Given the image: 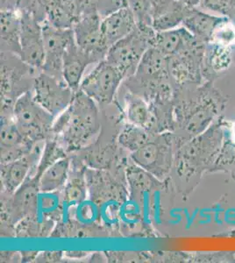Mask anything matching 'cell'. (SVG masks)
I'll use <instances>...</instances> for the list:
<instances>
[{"instance_id":"cell-4","label":"cell","mask_w":235,"mask_h":263,"mask_svg":"<svg viewBox=\"0 0 235 263\" xmlns=\"http://www.w3.org/2000/svg\"><path fill=\"white\" fill-rule=\"evenodd\" d=\"M221 132L209 129L182 144L176 150L172 168L180 178H189L208 165L221 145Z\"/></svg>"},{"instance_id":"cell-23","label":"cell","mask_w":235,"mask_h":263,"mask_svg":"<svg viewBox=\"0 0 235 263\" xmlns=\"http://www.w3.org/2000/svg\"><path fill=\"white\" fill-rule=\"evenodd\" d=\"M71 170V156L61 159L51 165L39 177V189L41 193L62 191L69 179Z\"/></svg>"},{"instance_id":"cell-9","label":"cell","mask_w":235,"mask_h":263,"mask_svg":"<svg viewBox=\"0 0 235 263\" xmlns=\"http://www.w3.org/2000/svg\"><path fill=\"white\" fill-rule=\"evenodd\" d=\"M102 21L89 4L72 27L77 45L89 54L95 63L104 60L110 48L102 33Z\"/></svg>"},{"instance_id":"cell-25","label":"cell","mask_w":235,"mask_h":263,"mask_svg":"<svg viewBox=\"0 0 235 263\" xmlns=\"http://www.w3.org/2000/svg\"><path fill=\"white\" fill-rule=\"evenodd\" d=\"M38 213L28 216L19 222L15 227V237L17 238H41L51 236L57 222L43 215L38 218Z\"/></svg>"},{"instance_id":"cell-1","label":"cell","mask_w":235,"mask_h":263,"mask_svg":"<svg viewBox=\"0 0 235 263\" xmlns=\"http://www.w3.org/2000/svg\"><path fill=\"white\" fill-rule=\"evenodd\" d=\"M100 131L101 118L98 104L78 90L69 107L56 118L52 136L72 155L95 142Z\"/></svg>"},{"instance_id":"cell-22","label":"cell","mask_w":235,"mask_h":263,"mask_svg":"<svg viewBox=\"0 0 235 263\" xmlns=\"http://www.w3.org/2000/svg\"><path fill=\"white\" fill-rule=\"evenodd\" d=\"M232 47L209 42L203 61V78L211 81L212 76L225 71L232 64Z\"/></svg>"},{"instance_id":"cell-16","label":"cell","mask_w":235,"mask_h":263,"mask_svg":"<svg viewBox=\"0 0 235 263\" xmlns=\"http://www.w3.org/2000/svg\"><path fill=\"white\" fill-rule=\"evenodd\" d=\"M93 63L95 62L93 58L77 45L76 41L66 49L63 55V78L75 92L79 90L87 67Z\"/></svg>"},{"instance_id":"cell-28","label":"cell","mask_w":235,"mask_h":263,"mask_svg":"<svg viewBox=\"0 0 235 263\" xmlns=\"http://www.w3.org/2000/svg\"><path fill=\"white\" fill-rule=\"evenodd\" d=\"M69 156L70 155L60 144L59 141L53 136H50L45 141L44 147L42 150V156L40 159L39 164L36 168L34 177L39 179L42 174L48 167H50L51 165L54 164L55 162H57L61 159L65 158Z\"/></svg>"},{"instance_id":"cell-26","label":"cell","mask_w":235,"mask_h":263,"mask_svg":"<svg viewBox=\"0 0 235 263\" xmlns=\"http://www.w3.org/2000/svg\"><path fill=\"white\" fill-rule=\"evenodd\" d=\"M153 136L154 135L146 129L126 122L119 127L117 142L125 152L131 154L148 143Z\"/></svg>"},{"instance_id":"cell-27","label":"cell","mask_w":235,"mask_h":263,"mask_svg":"<svg viewBox=\"0 0 235 263\" xmlns=\"http://www.w3.org/2000/svg\"><path fill=\"white\" fill-rule=\"evenodd\" d=\"M192 9L176 0L172 8L154 20L153 27L156 32L176 29L183 25Z\"/></svg>"},{"instance_id":"cell-13","label":"cell","mask_w":235,"mask_h":263,"mask_svg":"<svg viewBox=\"0 0 235 263\" xmlns=\"http://www.w3.org/2000/svg\"><path fill=\"white\" fill-rule=\"evenodd\" d=\"M44 144L45 141H39L26 156L13 162L1 164V193L7 195L14 193L28 177L35 176Z\"/></svg>"},{"instance_id":"cell-2","label":"cell","mask_w":235,"mask_h":263,"mask_svg":"<svg viewBox=\"0 0 235 263\" xmlns=\"http://www.w3.org/2000/svg\"><path fill=\"white\" fill-rule=\"evenodd\" d=\"M180 147L178 138L173 132L154 135L152 139L129 158L158 180L165 182L172 171L176 150Z\"/></svg>"},{"instance_id":"cell-11","label":"cell","mask_w":235,"mask_h":263,"mask_svg":"<svg viewBox=\"0 0 235 263\" xmlns=\"http://www.w3.org/2000/svg\"><path fill=\"white\" fill-rule=\"evenodd\" d=\"M44 41L45 60L42 71L65 81L63 75V55L65 51L75 41L72 28L64 29L54 27L48 21L42 23Z\"/></svg>"},{"instance_id":"cell-38","label":"cell","mask_w":235,"mask_h":263,"mask_svg":"<svg viewBox=\"0 0 235 263\" xmlns=\"http://www.w3.org/2000/svg\"><path fill=\"white\" fill-rule=\"evenodd\" d=\"M64 255H65V258L81 260L84 257H87L89 254L87 252H67V253H64Z\"/></svg>"},{"instance_id":"cell-35","label":"cell","mask_w":235,"mask_h":263,"mask_svg":"<svg viewBox=\"0 0 235 263\" xmlns=\"http://www.w3.org/2000/svg\"><path fill=\"white\" fill-rule=\"evenodd\" d=\"M65 258L62 252H42L36 258V262H60Z\"/></svg>"},{"instance_id":"cell-6","label":"cell","mask_w":235,"mask_h":263,"mask_svg":"<svg viewBox=\"0 0 235 263\" xmlns=\"http://www.w3.org/2000/svg\"><path fill=\"white\" fill-rule=\"evenodd\" d=\"M39 179L29 177L20 188L11 195L1 193V235L9 232L15 237V227L28 216L38 213Z\"/></svg>"},{"instance_id":"cell-21","label":"cell","mask_w":235,"mask_h":263,"mask_svg":"<svg viewBox=\"0 0 235 263\" xmlns=\"http://www.w3.org/2000/svg\"><path fill=\"white\" fill-rule=\"evenodd\" d=\"M226 18L223 16L212 15L193 8L184 21L183 27L200 41L207 44L211 42L217 27Z\"/></svg>"},{"instance_id":"cell-15","label":"cell","mask_w":235,"mask_h":263,"mask_svg":"<svg viewBox=\"0 0 235 263\" xmlns=\"http://www.w3.org/2000/svg\"><path fill=\"white\" fill-rule=\"evenodd\" d=\"M71 156V170L69 179L62 190V197L66 207H77L85 202L88 193L85 171L87 167L77 156Z\"/></svg>"},{"instance_id":"cell-31","label":"cell","mask_w":235,"mask_h":263,"mask_svg":"<svg viewBox=\"0 0 235 263\" xmlns=\"http://www.w3.org/2000/svg\"><path fill=\"white\" fill-rule=\"evenodd\" d=\"M201 6L206 10L229 18L235 25V0H202Z\"/></svg>"},{"instance_id":"cell-33","label":"cell","mask_w":235,"mask_h":263,"mask_svg":"<svg viewBox=\"0 0 235 263\" xmlns=\"http://www.w3.org/2000/svg\"><path fill=\"white\" fill-rule=\"evenodd\" d=\"M34 145L35 143H27L14 147H1V164L13 162L23 157L33 149Z\"/></svg>"},{"instance_id":"cell-8","label":"cell","mask_w":235,"mask_h":263,"mask_svg":"<svg viewBox=\"0 0 235 263\" xmlns=\"http://www.w3.org/2000/svg\"><path fill=\"white\" fill-rule=\"evenodd\" d=\"M124 81L125 78L122 73L104 59L97 63L93 71L83 78L79 90L98 105L106 106L114 102Z\"/></svg>"},{"instance_id":"cell-29","label":"cell","mask_w":235,"mask_h":263,"mask_svg":"<svg viewBox=\"0 0 235 263\" xmlns=\"http://www.w3.org/2000/svg\"><path fill=\"white\" fill-rule=\"evenodd\" d=\"M34 143L25 136L13 120V116H1V147Z\"/></svg>"},{"instance_id":"cell-24","label":"cell","mask_w":235,"mask_h":263,"mask_svg":"<svg viewBox=\"0 0 235 263\" xmlns=\"http://www.w3.org/2000/svg\"><path fill=\"white\" fill-rule=\"evenodd\" d=\"M191 34L183 26L172 30L157 32L153 47L166 57H171L185 48Z\"/></svg>"},{"instance_id":"cell-12","label":"cell","mask_w":235,"mask_h":263,"mask_svg":"<svg viewBox=\"0 0 235 263\" xmlns=\"http://www.w3.org/2000/svg\"><path fill=\"white\" fill-rule=\"evenodd\" d=\"M19 10L21 13L20 57L27 65L42 71L45 60L42 23L29 11Z\"/></svg>"},{"instance_id":"cell-3","label":"cell","mask_w":235,"mask_h":263,"mask_svg":"<svg viewBox=\"0 0 235 263\" xmlns=\"http://www.w3.org/2000/svg\"><path fill=\"white\" fill-rule=\"evenodd\" d=\"M39 72L27 65L17 54L1 52V115L13 114L15 102L33 90Z\"/></svg>"},{"instance_id":"cell-36","label":"cell","mask_w":235,"mask_h":263,"mask_svg":"<svg viewBox=\"0 0 235 263\" xmlns=\"http://www.w3.org/2000/svg\"><path fill=\"white\" fill-rule=\"evenodd\" d=\"M15 259L20 261L21 260V253H13V252H2L1 253V261L3 262H12L15 261Z\"/></svg>"},{"instance_id":"cell-17","label":"cell","mask_w":235,"mask_h":263,"mask_svg":"<svg viewBox=\"0 0 235 263\" xmlns=\"http://www.w3.org/2000/svg\"><path fill=\"white\" fill-rule=\"evenodd\" d=\"M1 52L21 54V11L1 8Z\"/></svg>"},{"instance_id":"cell-30","label":"cell","mask_w":235,"mask_h":263,"mask_svg":"<svg viewBox=\"0 0 235 263\" xmlns=\"http://www.w3.org/2000/svg\"><path fill=\"white\" fill-rule=\"evenodd\" d=\"M128 8L134 15L136 26L153 27L154 14L149 0H128Z\"/></svg>"},{"instance_id":"cell-14","label":"cell","mask_w":235,"mask_h":263,"mask_svg":"<svg viewBox=\"0 0 235 263\" xmlns=\"http://www.w3.org/2000/svg\"><path fill=\"white\" fill-rule=\"evenodd\" d=\"M123 99L124 115L126 122L146 129L153 135L159 134L157 120L149 103L142 97L134 94L125 88Z\"/></svg>"},{"instance_id":"cell-18","label":"cell","mask_w":235,"mask_h":263,"mask_svg":"<svg viewBox=\"0 0 235 263\" xmlns=\"http://www.w3.org/2000/svg\"><path fill=\"white\" fill-rule=\"evenodd\" d=\"M101 27L105 42L111 48L135 29L136 21L130 9L126 7L104 18Z\"/></svg>"},{"instance_id":"cell-20","label":"cell","mask_w":235,"mask_h":263,"mask_svg":"<svg viewBox=\"0 0 235 263\" xmlns=\"http://www.w3.org/2000/svg\"><path fill=\"white\" fill-rule=\"evenodd\" d=\"M125 180L128 183L129 200L137 201L150 190L161 185L164 182L158 180L148 171L135 164L128 157L125 167Z\"/></svg>"},{"instance_id":"cell-39","label":"cell","mask_w":235,"mask_h":263,"mask_svg":"<svg viewBox=\"0 0 235 263\" xmlns=\"http://www.w3.org/2000/svg\"><path fill=\"white\" fill-rule=\"evenodd\" d=\"M177 1L190 8H196V6H200L202 2V0H177Z\"/></svg>"},{"instance_id":"cell-7","label":"cell","mask_w":235,"mask_h":263,"mask_svg":"<svg viewBox=\"0 0 235 263\" xmlns=\"http://www.w3.org/2000/svg\"><path fill=\"white\" fill-rule=\"evenodd\" d=\"M13 120L21 133L29 141L36 143L52 136L56 117L37 103L31 90L15 102Z\"/></svg>"},{"instance_id":"cell-32","label":"cell","mask_w":235,"mask_h":263,"mask_svg":"<svg viewBox=\"0 0 235 263\" xmlns=\"http://www.w3.org/2000/svg\"><path fill=\"white\" fill-rule=\"evenodd\" d=\"M89 3L102 20L128 7V0H89Z\"/></svg>"},{"instance_id":"cell-19","label":"cell","mask_w":235,"mask_h":263,"mask_svg":"<svg viewBox=\"0 0 235 263\" xmlns=\"http://www.w3.org/2000/svg\"><path fill=\"white\" fill-rule=\"evenodd\" d=\"M170 57L156 48H149L143 55L133 78L138 80H161L170 77Z\"/></svg>"},{"instance_id":"cell-37","label":"cell","mask_w":235,"mask_h":263,"mask_svg":"<svg viewBox=\"0 0 235 263\" xmlns=\"http://www.w3.org/2000/svg\"><path fill=\"white\" fill-rule=\"evenodd\" d=\"M38 254H39V252L37 251L21 252V261H23V262L35 261Z\"/></svg>"},{"instance_id":"cell-34","label":"cell","mask_w":235,"mask_h":263,"mask_svg":"<svg viewBox=\"0 0 235 263\" xmlns=\"http://www.w3.org/2000/svg\"><path fill=\"white\" fill-rule=\"evenodd\" d=\"M152 6L154 20L168 12L176 4V0H149Z\"/></svg>"},{"instance_id":"cell-5","label":"cell","mask_w":235,"mask_h":263,"mask_svg":"<svg viewBox=\"0 0 235 263\" xmlns=\"http://www.w3.org/2000/svg\"><path fill=\"white\" fill-rule=\"evenodd\" d=\"M156 33L153 27L136 26L129 35L109 48L105 60L122 73L125 80L131 78L144 54L154 45Z\"/></svg>"},{"instance_id":"cell-10","label":"cell","mask_w":235,"mask_h":263,"mask_svg":"<svg viewBox=\"0 0 235 263\" xmlns=\"http://www.w3.org/2000/svg\"><path fill=\"white\" fill-rule=\"evenodd\" d=\"M32 91L37 103L56 118L69 107L75 95L65 81L42 71L36 76Z\"/></svg>"}]
</instances>
